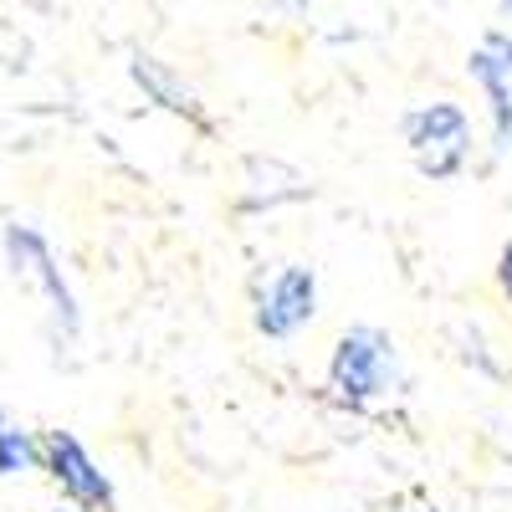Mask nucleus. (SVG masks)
<instances>
[{
  "instance_id": "nucleus-1",
  "label": "nucleus",
  "mask_w": 512,
  "mask_h": 512,
  "mask_svg": "<svg viewBox=\"0 0 512 512\" xmlns=\"http://www.w3.org/2000/svg\"><path fill=\"white\" fill-rule=\"evenodd\" d=\"M400 384V354L395 338L374 328V323H354L338 333V344L328 354V390L344 410H369L379 405Z\"/></svg>"
},
{
  "instance_id": "nucleus-2",
  "label": "nucleus",
  "mask_w": 512,
  "mask_h": 512,
  "mask_svg": "<svg viewBox=\"0 0 512 512\" xmlns=\"http://www.w3.org/2000/svg\"><path fill=\"white\" fill-rule=\"evenodd\" d=\"M405 149L425 180H456L472 159V118L456 103H425L405 113Z\"/></svg>"
},
{
  "instance_id": "nucleus-3",
  "label": "nucleus",
  "mask_w": 512,
  "mask_h": 512,
  "mask_svg": "<svg viewBox=\"0 0 512 512\" xmlns=\"http://www.w3.org/2000/svg\"><path fill=\"white\" fill-rule=\"evenodd\" d=\"M0 246H6V262L16 272V282H26L41 303H47V313L57 318V328L77 333L82 313H77V297L62 277V262L57 251L47 246V236H41L36 226H21V221H6V231H0Z\"/></svg>"
},
{
  "instance_id": "nucleus-4",
  "label": "nucleus",
  "mask_w": 512,
  "mask_h": 512,
  "mask_svg": "<svg viewBox=\"0 0 512 512\" xmlns=\"http://www.w3.org/2000/svg\"><path fill=\"white\" fill-rule=\"evenodd\" d=\"M313 318H318V272H313V267L282 262L272 277H262V287H256V303H251L256 333L292 338V333H303Z\"/></svg>"
},
{
  "instance_id": "nucleus-5",
  "label": "nucleus",
  "mask_w": 512,
  "mask_h": 512,
  "mask_svg": "<svg viewBox=\"0 0 512 512\" xmlns=\"http://www.w3.org/2000/svg\"><path fill=\"white\" fill-rule=\"evenodd\" d=\"M47 456H41V472L52 477V487L62 492V502L82 507V512H113V477L93 461V451L82 446L72 431H47L41 436Z\"/></svg>"
},
{
  "instance_id": "nucleus-6",
  "label": "nucleus",
  "mask_w": 512,
  "mask_h": 512,
  "mask_svg": "<svg viewBox=\"0 0 512 512\" xmlns=\"http://www.w3.org/2000/svg\"><path fill=\"white\" fill-rule=\"evenodd\" d=\"M466 72H472L477 93H482V103H487L492 149L507 154V149H512V36H507V31H487L482 47L466 57Z\"/></svg>"
},
{
  "instance_id": "nucleus-7",
  "label": "nucleus",
  "mask_w": 512,
  "mask_h": 512,
  "mask_svg": "<svg viewBox=\"0 0 512 512\" xmlns=\"http://www.w3.org/2000/svg\"><path fill=\"white\" fill-rule=\"evenodd\" d=\"M128 77H134V88L154 103V108H164L169 118H185L190 128H200V134H210V113H205V103H200V93L190 88V82L169 67V62H159V57H149V52H134L128 57Z\"/></svg>"
},
{
  "instance_id": "nucleus-8",
  "label": "nucleus",
  "mask_w": 512,
  "mask_h": 512,
  "mask_svg": "<svg viewBox=\"0 0 512 512\" xmlns=\"http://www.w3.org/2000/svg\"><path fill=\"white\" fill-rule=\"evenodd\" d=\"M41 456H47L41 436L21 431L16 420L0 425V477H26V472H41Z\"/></svg>"
},
{
  "instance_id": "nucleus-9",
  "label": "nucleus",
  "mask_w": 512,
  "mask_h": 512,
  "mask_svg": "<svg viewBox=\"0 0 512 512\" xmlns=\"http://www.w3.org/2000/svg\"><path fill=\"white\" fill-rule=\"evenodd\" d=\"M497 292L507 297V308H512V241H507L502 256H497Z\"/></svg>"
},
{
  "instance_id": "nucleus-10",
  "label": "nucleus",
  "mask_w": 512,
  "mask_h": 512,
  "mask_svg": "<svg viewBox=\"0 0 512 512\" xmlns=\"http://www.w3.org/2000/svg\"><path fill=\"white\" fill-rule=\"evenodd\" d=\"M47 512H82V507H72V502H67V507H47Z\"/></svg>"
},
{
  "instance_id": "nucleus-11",
  "label": "nucleus",
  "mask_w": 512,
  "mask_h": 512,
  "mask_svg": "<svg viewBox=\"0 0 512 512\" xmlns=\"http://www.w3.org/2000/svg\"><path fill=\"white\" fill-rule=\"evenodd\" d=\"M410 512H431V507H410Z\"/></svg>"
},
{
  "instance_id": "nucleus-12",
  "label": "nucleus",
  "mask_w": 512,
  "mask_h": 512,
  "mask_svg": "<svg viewBox=\"0 0 512 512\" xmlns=\"http://www.w3.org/2000/svg\"><path fill=\"white\" fill-rule=\"evenodd\" d=\"M502 6H507V11H512V0H502Z\"/></svg>"
}]
</instances>
